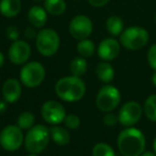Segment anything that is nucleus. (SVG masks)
<instances>
[{"label":"nucleus","instance_id":"nucleus-37","mask_svg":"<svg viewBox=\"0 0 156 156\" xmlns=\"http://www.w3.org/2000/svg\"><path fill=\"white\" fill-rule=\"evenodd\" d=\"M33 1H35V2H40V1H42V0H33Z\"/></svg>","mask_w":156,"mask_h":156},{"label":"nucleus","instance_id":"nucleus-4","mask_svg":"<svg viewBox=\"0 0 156 156\" xmlns=\"http://www.w3.org/2000/svg\"><path fill=\"white\" fill-rule=\"evenodd\" d=\"M149 32L139 26L128 27L120 34V44L128 50H138L143 48L149 42Z\"/></svg>","mask_w":156,"mask_h":156},{"label":"nucleus","instance_id":"nucleus-8","mask_svg":"<svg viewBox=\"0 0 156 156\" xmlns=\"http://www.w3.org/2000/svg\"><path fill=\"white\" fill-rule=\"evenodd\" d=\"M24 143L22 128L16 125H8L0 132V145L9 152L17 151Z\"/></svg>","mask_w":156,"mask_h":156},{"label":"nucleus","instance_id":"nucleus-36","mask_svg":"<svg viewBox=\"0 0 156 156\" xmlns=\"http://www.w3.org/2000/svg\"><path fill=\"white\" fill-rule=\"evenodd\" d=\"M153 149H154V152H155V154H156V137H155V139H154V142H153Z\"/></svg>","mask_w":156,"mask_h":156},{"label":"nucleus","instance_id":"nucleus-10","mask_svg":"<svg viewBox=\"0 0 156 156\" xmlns=\"http://www.w3.org/2000/svg\"><path fill=\"white\" fill-rule=\"evenodd\" d=\"M69 33L75 40L88 39L93 31V24L92 20L86 15H77L69 23Z\"/></svg>","mask_w":156,"mask_h":156},{"label":"nucleus","instance_id":"nucleus-6","mask_svg":"<svg viewBox=\"0 0 156 156\" xmlns=\"http://www.w3.org/2000/svg\"><path fill=\"white\" fill-rule=\"evenodd\" d=\"M45 78V69L37 61L28 62L20 71V81L27 88H37Z\"/></svg>","mask_w":156,"mask_h":156},{"label":"nucleus","instance_id":"nucleus-3","mask_svg":"<svg viewBox=\"0 0 156 156\" xmlns=\"http://www.w3.org/2000/svg\"><path fill=\"white\" fill-rule=\"evenodd\" d=\"M50 140V132L45 125H33L25 136V147L31 154H40L47 147Z\"/></svg>","mask_w":156,"mask_h":156},{"label":"nucleus","instance_id":"nucleus-14","mask_svg":"<svg viewBox=\"0 0 156 156\" xmlns=\"http://www.w3.org/2000/svg\"><path fill=\"white\" fill-rule=\"evenodd\" d=\"M2 95L8 103H15L22 95V85L16 78H9L2 86Z\"/></svg>","mask_w":156,"mask_h":156},{"label":"nucleus","instance_id":"nucleus-30","mask_svg":"<svg viewBox=\"0 0 156 156\" xmlns=\"http://www.w3.org/2000/svg\"><path fill=\"white\" fill-rule=\"evenodd\" d=\"M110 0H88V2L94 8H102L106 5Z\"/></svg>","mask_w":156,"mask_h":156},{"label":"nucleus","instance_id":"nucleus-16","mask_svg":"<svg viewBox=\"0 0 156 156\" xmlns=\"http://www.w3.org/2000/svg\"><path fill=\"white\" fill-rule=\"evenodd\" d=\"M20 10H22L20 0H0V13L5 17H15L20 14Z\"/></svg>","mask_w":156,"mask_h":156},{"label":"nucleus","instance_id":"nucleus-17","mask_svg":"<svg viewBox=\"0 0 156 156\" xmlns=\"http://www.w3.org/2000/svg\"><path fill=\"white\" fill-rule=\"evenodd\" d=\"M96 75H98V79L103 83H111L115 77V69H113L112 65L108 62H101L96 66Z\"/></svg>","mask_w":156,"mask_h":156},{"label":"nucleus","instance_id":"nucleus-26","mask_svg":"<svg viewBox=\"0 0 156 156\" xmlns=\"http://www.w3.org/2000/svg\"><path fill=\"white\" fill-rule=\"evenodd\" d=\"M63 122H64L65 126L67 128H69V129H76V128H78L79 125H80V119H79V117L76 115H73V113L67 115Z\"/></svg>","mask_w":156,"mask_h":156},{"label":"nucleus","instance_id":"nucleus-33","mask_svg":"<svg viewBox=\"0 0 156 156\" xmlns=\"http://www.w3.org/2000/svg\"><path fill=\"white\" fill-rule=\"evenodd\" d=\"M141 156H156V154H155V152H143L142 153V155Z\"/></svg>","mask_w":156,"mask_h":156},{"label":"nucleus","instance_id":"nucleus-12","mask_svg":"<svg viewBox=\"0 0 156 156\" xmlns=\"http://www.w3.org/2000/svg\"><path fill=\"white\" fill-rule=\"evenodd\" d=\"M31 55V47L27 42L17 40L9 48V59L13 64L20 65L28 61Z\"/></svg>","mask_w":156,"mask_h":156},{"label":"nucleus","instance_id":"nucleus-31","mask_svg":"<svg viewBox=\"0 0 156 156\" xmlns=\"http://www.w3.org/2000/svg\"><path fill=\"white\" fill-rule=\"evenodd\" d=\"M37 33H35L34 29L30 28V27L25 30V37H26L27 39H29V40L33 39V37H37Z\"/></svg>","mask_w":156,"mask_h":156},{"label":"nucleus","instance_id":"nucleus-2","mask_svg":"<svg viewBox=\"0 0 156 156\" xmlns=\"http://www.w3.org/2000/svg\"><path fill=\"white\" fill-rule=\"evenodd\" d=\"M55 92L57 96L65 102H78L85 96L86 85L80 77L65 76L60 78L55 86Z\"/></svg>","mask_w":156,"mask_h":156},{"label":"nucleus","instance_id":"nucleus-23","mask_svg":"<svg viewBox=\"0 0 156 156\" xmlns=\"http://www.w3.org/2000/svg\"><path fill=\"white\" fill-rule=\"evenodd\" d=\"M77 51L83 58H89L95 51V45L92 41L88 39L81 40L77 44Z\"/></svg>","mask_w":156,"mask_h":156},{"label":"nucleus","instance_id":"nucleus-13","mask_svg":"<svg viewBox=\"0 0 156 156\" xmlns=\"http://www.w3.org/2000/svg\"><path fill=\"white\" fill-rule=\"evenodd\" d=\"M120 50H121V46L119 42L113 37H107L100 43L98 54L102 60L111 61L119 56Z\"/></svg>","mask_w":156,"mask_h":156},{"label":"nucleus","instance_id":"nucleus-7","mask_svg":"<svg viewBox=\"0 0 156 156\" xmlns=\"http://www.w3.org/2000/svg\"><path fill=\"white\" fill-rule=\"evenodd\" d=\"M121 101L120 91L115 87L106 85L98 91L96 95V106L103 112H110L117 108Z\"/></svg>","mask_w":156,"mask_h":156},{"label":"nucleus","instance_id":"nucleus-9","mask_svg":"<svg viewBox=\"0 0 156 156\" xmlns=\"http://www.w3.org/2000/svg\"><path fill=\"white\" fill-rule=\"evenodd\" d=\"M142 107L137 102H127L121 107L118 115V120L123 126L132 127L137 124L142 117Z\"/></svg>","mask_w":156,"mask_h":156},{"label":"nucleus","instance_id":"nucleus-25","mask_svg":"<svg viewBox=\"0 0 156 156\" xmlns=\"http://www.w3.org/2000/svg\"><path fill=\"white\" fill-rule=\"evenodd\" d=\"M93 156H115L113 149L107 143H98L92 149Z\"/></svg>","mask_w":156,"mask_h":156},{"label":"nucleus","instance_id":"nucleus-34","mask_svg":"<svg viewBox=\"0 0 156 156\" xmlns=\"http://www.w3.org/2000/svg\"><path fill=\"white\" fill-rule=\"evenodd\" d=\"M5 64V56L2 55V52L0 51V67Z\"/></svg>","mask_w":156,"mask_h":156},{"label":"nucleus","instance_id":"nucleus-11","mask_svg":"<svg viewBox=\"0 0 156 156\" xmlns=\"http://www.w3.org/2000/svg\"><path fill=\"white\" fill-rule=\"evenodd\" d=\"M41 115L45 122L51 125H58L64 121L66 112L62 105L57 101H47L41 108Z\"/></svg>","mask_w":156,"mask_h":156},{"label":"nucleus","instance_id":"nucleus-39","mask_svg":"<svg viewBox=\"0 0 156 156\" xmlns=\"http://www.w3.org/2000/svg\"><path fill=\"white\" fill-rule=\"evenodd\" d=\"M155 23H156V15H155Z\"/></svg>","mask_w":156,"mask_h":156},{"label":"nucleus","instance_id":"nucleus-22","mask_svg":"<svg viewBox=\"0 0 156 156\" xmlns=\"http://www.w3.org/2000/svg\"><path fill=\"white\" fill-rule=\"evenodd\" d=\"M143 112L150 121L156 122V94H152L145 100Z\"/></svg>","mask_w":156,"mask_h":156},{"label":"nucleus","instance_id":"nucleus-38","mask_svg":"<svg viewBox=\"0 0 156 156\" xmlns=\"http://www.w3.org/2000/svg\"><path fill=\"white\" fill-rule=\"evenodd\" d=\"M29 156H37V154H31V155H29Z\"/></svg>","mask_w":156,"mask_h":156},{"label":"nucleus","instance_id":"nucleus-1","mask_svg":"<svg viewBox=\"0 0 156 156\" xmlns=\"http://www.w3.org/2000/svg\"><path fill=\"white\" fill-rule=\"evenodd\" d=\"M145 144L144 135L138 128L127 127L118 136V147L123 156H141Z\"/></svg>","mask_w":156,"mask_h":156},{"label":"nucleus","instance_id":"nucleus-27","mask_svg":"<svg viewBox=\"0 0 156 156\" xmlns=\"http://www.w3.org/2000/svg\"><path fill=\"white\" fill-rule=\"evenodd\" d=\"M147 62L150 66L156 72V44H153L147 51Z\"/></svg>","mask_w":156,"mask_h":156},{"label":"nucleus","instance_id":"nucleus-21","mask_svg":"<svg viewBox=\"0 0 156 156\" xmlns=\"http://www.w3.org/2000/svg\"><path fill=\"white\" fill-rule=\"evenodd\" d=\"M88 69L87 61L83 57H77V58L73 59L69 64V69L73 76L76 77H81L83 75H85Z\"/></svg>","mask_w":156,"mask_h":156},{"label":"nucleus","instance_id":"nucleus-29","mask_svg":"<svg viewBox=\"0 0 156 156\" xmlns=\"http://www.w3.org/2000/svg\"><path fill=\"white\" fill-rule=\"evenodd\" d=\"M103 121H104V124L106 126H115L119 120H118V115L110 112H106V115L103 118Z\"/></svg>","mask_w":156,"mask_h":156},{"label":"nucleus","instance_id":"nucleus-15","mask_svg":"<svg viewBox=\"0 0 156 156\" xmlns=\"http://www.w3.org/2000/svg\"><path fill=\"white\" fill-rule=\"evenodd\" d=\"M28 20L34 28H42L47 22V12L40 5H33L28 12Z\"/></svg>","mask_w":156,"mask_h":156},{"label":"nucleus","instance_id":"nucleus-18","mask_svg":"<svg viewBox=\"0 0 156 156\" xmlns=\"http://www.w3.org/2000/svg\"><path fill=\"white\" fill-rule=\"evenodd\" d=\"M50 138L54 140L55 143L59 145H66L69 142V133L64 127H61L59 125H52V127L49 129Z\"/></svg>","mask_w":156,"mask_h":156},{"label":"nucleus","instance_id":"nucleus-5","mask_svg":"<svg viewBox=\"0 0 156 156\" xmlns=\"http://www.w3.org/2000/svg\"><path fill=\"white\" fill-rule=\"evenodd\" d=\"M35 45L42 56L51 57L60 47V37L54 29H42L35 37Z\"/></svg>","mask_w":156,"mask_h":156},{"label":"nucleus","instance_id":"nucleus-32","mask_svg":"<svg viewBox=\"0 0 156 156\" xmlns=\"http://www.w3.org/2000/svg\"><path fill=\"white\" fill-rule=\"evenodd\" d=\"M5 109H7V106H5V102H1V101H0V115L5 112Z\"/></svg>","mask_w":156,"mask_h":156},{"label":"nucleus","instance_id":"nucleus-20","mask_svg":"<svg viewBox=\"0 0 156 156\" xmlns=\"http://www.w3.org/2000/svg\"><path fill=\"white\" fill-rule=\"evenodd\" d=\"M106 29L112 37H118L124 30V23L119 16H110L106 22Z\"/></svg>","mask_w":156,"mask_h":156},{"label":"nucleus","instance_id":"nucleus-28","mask_svg":"<svg viewBox=\"0 0 156 156\" xmlns=\"http://www.w3.org/2000/svg\"><path fill=\"white\" fill-rule=\"evenodd\" d=\"M5 34H7V37H9L11 41L15 42L18 40V37H20V30H18L17 27L15 26H10L7 28V30H5Z\"/></svg>","mask_w":156,"mask_h":156},{"label":"nucleus","instance_id":"nucleus-35","mask_svg":"<svg viewBox=\"0 0 156 156\" xmlns=\"http://www.w3.org/2000/svg\"><path fill=\"white\" fill-rule=\"evenodd\" d=\"M152 83H153L154 87H156V72L153 74V76H152Z\"/></svg>","mask_w":156,"mask_h":156},{"label":"nucleus","instance_id":"nucleus-24","mask_svg":"<svg viewBox=\"0 0 156 156\" xmlns=\"http://www.w3.org/2000/svg\"><path fill=\"white\" fill-rule=\"evenodd\" d=\"M35 118L32 112L30 111H25L20 115L17 119V126L22 129H30L34 125Z\"/></svg>","mask_w":156,"mask_h":156},{"label":"nucleus","instance_id":"nucleus-19","mask_svg":"<svg viewBox=\"0 0 156 156\" xmlns=\"http://www.w3.org/2000/svg\"><path fill=\"white\" fill-rule=\"evenodd\" d=\"M44 9L52 16H60L66 10V3L64 0H45Z\"/></svg>","mask_w":156,"mask_h":156}]
</instances>
